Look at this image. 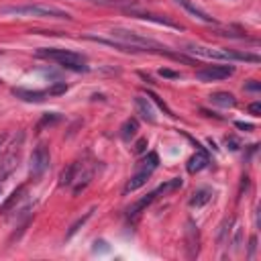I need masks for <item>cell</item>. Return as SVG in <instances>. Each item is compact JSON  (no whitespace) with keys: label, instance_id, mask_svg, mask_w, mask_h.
I'll list each match as a JSON object with an SVG mask.
<instances>
[{"label":"cell","instance_id":"cell-1","mask_svg":"<svg viewBox=\"0 0 261 261\" xmlns=\"http://www.w3.org/2000/svg\"><path fill=\"white\" fill-rule=\"evenodd\" d=\"M186 51L192 56L217 60V62H251V64L261 62L259 56H253V54H241V51H231V49H215V47H204V45H190Z\"/></svg>","mask_w":261,"mask_h":261},{"label":"cell","instance_id":"cell-2","mask_svg":"<svg viewBox=\"0 0 261 261\" xmlns=\"http://www.w3.org/2000/svg\"><path fill=\"white\" fill-rule=\"evenodd\" d=\"M23 145H25V133L19 131L17 135H13L11 143L0 151V182L7 180L19 166L21 162V153H23Z\"/></svg>","mask_w":261,"mask_h":261},{"label":"cell","instance_id":"cell-3","mask_svg":"<svg viewBox=\"0 0 261 261\" xmlns=\"http://www.w3.org/2000/svg\"><path fill=\"white\" fill-rule=\"evenodd\" d=\"M3 13L17 15V17H37V19H70V13L47 7V5H19V7H5Z\"/></svg>","mask_w":261,"mask_h":261},{"label":"cell","instance_id":"cell-4","mask_svg":"<svg viewBox=\"0 0 261 261\" xmlns=\"http://www.w3.org/2000/svg\"><path fill=\"white\" fill-rule=\"evenodd\" d=\"M111 35H113V39L125 43L131 51H166V47H162L158 41L143 37V35L129 31V29H113Z\"/></svg>","mask_w":261,"mask_h":261},{"label":"cell","instance_id":"cell-5","mask_svg":"<svg viewBox=\"0 0 261 261\" xmlns=\"http://www.w3.org/2000/svg\"><path fill=\"white\" fill-rule=\"evenodd\" d=\"M39 58H45V60H51L56 62L68 70H76V72H86V62L80 54H74L70 49H39L37 51Z\"/></svg>","mask_w":261,"mask_h":261},{"label":"cell","instance_id":"cell-6","mask_svg":"<svg viewBox=\"0 0 261 261\" xmlns=\"http://www.w3.org/2000/svg\"><path fill=\"white\" fill-rule=\"evenodd\" d=\"M49 164H51L49 149L45 145H37L35 151H33V155H31V178L33 180L41 178L49 170Z\"/></svg>","mask_w":261,"mask_h":261},{"label":"cell","instance_id":"cell-7","mask_svg":"<svg viewBox=\"0 0 261 261\" xmlns=\"http://www.w3.org/2000/svg\"><path fill=\"white\" fill-rule=\"evenodd\" d=\"M233 74H235L233 66H208L204 70H198L196 78L200 82H219V80H225V78H229Z\"/></svg>","mask_w":261,"mask_h":261},{"label":"cell","instance_id":"cell-8","mask_svg":"<svg viewBox=\"0 0 261 261\" xmlns=\"http://www.w3.org/2000/svg\"><path fill=\"white\" fill-rule=\"evenodd\" d=\"M186 247H188V259H196L198 257V251H200V233H198V227L192 219H188L186 223Z\"/></svg>","mask_w":261,"mask_h":261},{"label":"cell","instance_id":"cell-9","mask_svg":"<svg viewBox=\"0 0 261 261\" xmlns=\"http://www.w3.org/2000/svg\"><path fill=\"white\" fill-rule=\"evenodd\" d=\"M92 176H94V168L90 166V164H80V170H78V176H76V180H74V194H80L88 184H90V180H92Z\"/></svg>","mask_w":261,"mask_h":261},{"label":"cell","instance_id":"cell-10","mask_svg":"<svg viewBox=\"0 0 261 261\" xmlns=\"http://www.w3.org/2000/svg\"><path fill=\"white\" fill-rule=\"evenodd\" d=\"M135 109H137L139 117L145 119L147 123H155V121H158V117H155V109H153V104H151L149 98L137 96V98H135Z\"/></svg>","mask_w":261,"mask_h":261},{"label":"cell","instance_id":"cell-11","mask_svg":"<svg viewBox=\"0 0 261 261\" xmlns=\"http://www.w3.org/2000/svg\"><path fill=\"white\" fill-rule=\"evenodd\" d=\"M176 3H178V5H182V7H184V9H186L194 19H198V21H202V23H206V25H213V23H215V19H213L211 15H206L200 7H196V5L192 3V0H176Z\"/></svg>","mask_w":261,"mask_h":261},{"label":"cell","instance_id":"cell-12","mask_svg":"<svg viewBox=\"0 0 261 261\" xmlns=\"http://www.w3.org/2000/svg\"><path fill=\"white\" fill-rule=\"evenodd\" d=\"M208 164H211V160H208V153L204 149H198V153L192 155L190 162H188V172L190 174H198L204 168H208Z\"/></svg>","mask_w":261,"mask_h":261},{"label":"cell","instance_id":"cell-13","mask_svg":"<svg viewBox=\"0 0 261 261\" xmlns=\"http://www.w3.org/2000/svg\"><path fill=\"white\" fill-rule=\"evenodd\" d=\"M25 192H27V186H25V184H23V186H19V188H17V190H15V192H13V194H11V196L5 200V204L0 206V215H7V213H11L13 208H15V206L21 202V198L25 196Z\"/></svg>","mask_w":261,"mask_h":261},{"label":"cell","instance_id":"cell-14","mask_svg":"<svg viewBox=\"0 0 261 261\" xmlns=\"http://www.w3.org/2000/svg\"><path fill=\"white\" fill-rule=\"evenodd\" d=\"M151 174H153V172H149V170H137V174L127 182L125 192H135V190H139L141 186H145L147 180L151 178Z\"/></svg>","mask_w":261,"mask_h":261},{"label":"cell","instance_id":"cell-15","mask_svg":"<svg viewBox=\"0 0 261 261\" xmlns=\"http://www.w3.org/2000/svg\"><path fill=\"white\" fill-rule=\"evenodd\" d=\"M211 102L223 109H233L237 104V98L231 92H215V94H211Z\"/></svg>","mask_w":261,"mask_h":261},{"label":"cell","instance_id":"cell-16","mask_svg":"<svg viewBox=\"0 0 261 261\" xmlns=\"http://www.w3.org/2000/svg\"><path fill=\"white\" fill-rule=\"evenodd\" d=\"M211 200H213V190H208V188H200V190H196V192L192 194V198H190V206H192V208H200V206L208 204Z\"/></svg>","mask_w":261,"mask_h":261},{"label":"cell","instance_id":"cell-17","mask_svg":"<svg viewBox=\"0 0 261 261\" xmlns=\"http://www.w3.org/2000/svg\"><path fill=\"white\" fill-rule=\"evenodd\" d=\"M153 200H155V194H147L145 198H141L139 202H135V204H133V206L129 208V211H127L129 219H137V217H139V215H141V213L145 211V208H147V206H149V204H151Z\"/></svg>","mask_w":261,"mask_h":261},{"label":"cell","instance_id":"cell-18","mask_svg":"<svg viewBox=\"0 0 261 261\" xmlns=\"http://www.w3.org/2000/svg\"><path fill=\"white\" fill-rule=\"evenodd\" d=\"M13 94L19 96V98H23V100H27V102H41V100L47 96V92H39V90H23V88H15Z\"/></svg>","mask_w":261,"mask_h":261},{"label":"cell","instance_id":"cell-19","mask_svg":"<svg viewBox=\"0 0 261 261\" xmlns=\"http://www.w3.org/2000/svg\"><path fill=\"white\" fill-rule=\"evenodd\" d=\"M78 170H80V162L70 164V168L64 170L62 176H60V186H62V188H64V186H72L74 180H76V176H78Z\"/></svg>","mask_w":261,"mask_h":261},{"label":"cell","instance_id":"cell-20","mask_svg":"<svg viewBox=\"0 0 261 261\" xmlns=\"http://www.w3.org/2000/svg\"><path fill=\"white\" fill-rule=\"evenodd\" d=\"M137 131H139V121L137 119H127L123 123V127H121V137L125 141H131L137 135Z\"/></svg>","mask_w":261,"mask_h":261},{"label":"cell","instance_id":"cell-21","mask_svg":"<svg viewBox=\"0 0 261 261\" xmlns=\"http://www.w3.org/2000/svg\"><path fill=\"white\" fill-rule=\"evenodd\" d=\"M133 17H137V19H145V21H153V23H160V25H166V27H172V29H180V25H176V23H172V21H168V19H162V17H158V15H149V13H131Z\"/></svg>","mask_w":261,"mask_h":261},{"label":"cell","instance_id":"cell-22","mask_svg":"<svg viewBox=\"0 0 261 261\" xmlns=\"http://www.w3.org/2000/svg\"><path fill=\"white\" fill-rule=\"evenodd\" d=\"M178 188H182V180L180 178H174V180H170V182H166V184H162L158 190H155L153 194H155V198L158 196H166V194H170V192H174V190H178Z\"/></svg>","mask_w":261,"mask_h":261},{"label":"cell","instance_id":"cell-23","mask_svg":"<svg viewBox=\"0 0 261 261\" xmlns=\"http://www.w3.org/2000/svg\"><path fill=\"white\" fill-rule=\"evenodd\" d=\"M158 166H160V158H158V153H149L145 160H141V162H139L137 170H149V172H153Z\"/></svg>","mask_w":261,"mask_h":261},{"label":"cell","instance_id":"cell-24","mask_svg":"<svg viewBox=\"0 0 261 261\" xmlns=\"http://www.w3.org/2000/svg\"><path fill=\"white\" fill-rule=\"evenodd\" d=\"M60 121H62V115H58V113H47V115H43V119L39 121L37 131H41V129H45V127H51V125H56V123H60Z\"/></svg>","mask_w":261,"mask_h":261},{"label":"cell","instance_id":"cell-25","mask_svg":"<svg viewBox=\"0 0 261 261\" xmlns=\"http://www.w3.org/2000/svg\"><path fill=\"white\" fill-rule=\"evenodd\" d=\"M92 215H94V208H90V211H88L84 217H80V219H78V221H76V223L70 227V231H68V239H72V237H74V235H76V233H78V231H80V229L86 225V221H88Z\"/></svg>","mask_w":261,"mask_h":261},{"label":"cell","instance_id":"cell-26","mask_svg":"<svg viewBox=\"0 0 261 261\" xmlns=\"http://www.w3.org/2000/svg\"><path fill=\"white\" fill-rule=\"evenodd\" d=\"M231 219L229 221H225L223 225H221V231H219V245H225L227 241H229V237H227V233H229V227H231Z\"/></svg>","mask_w":261,"mask_h":261},{"label":"cell","instance_id":"cell-27","mask_svg":"<svg viewBox=\"0 0 261 261\" xmlns=\"http://www.w3.org/2000/svg\"><path fill=\"white\" fill-rule=\"evenodd\" d=\"M66 90H68V86H66V84H56L54 88H49V90H47V94H49V96H60V94H64Z\"/></svg>","mask_w":261,"mask_h":261},{"label":"cell","instance_id":"cell-28","mask_svg":"<svg viewBox=\"0 0 261 261\" xmlns=\"http://www.w3.org/2000/svg\"><path fill=\"white\" fill-rule=\"evenodd\" d=\"M233 245H235V249H241V245H243V231H241V227H237V229H235Z\"/></svg>","mask_w":261,"mask_h":261},{"label":"cell","instance_id":"cell-29","mask_svg":"<svg viewBox=\"0 0 261 261\" xmlns=\"http://www.w3.org/2000/svg\"><path fill=\"white\" fill-rule=\"evenodd\" d=\"M149 98H151L153 102H158V104H160V109H164V111H166V115H170V117H174V115H172V111H170V109L166 107V102H164V100H162L160 96H155V94H149Z\"/></svg>","mask_w":261,"mask_h":261},{"label":"cell","instance_id":"cell-30","mask_svg":"<svg viewBox=\"0 0 261 261\" xmlns=\"http://www.w3.org/2000/svg\"><path fill=\"white\" fill-rule=\"evenodd\" d=\"M147 151V139H139L135 143V153H145Z\"/></svg>","mask_w":261,"mask_h":261},{"label":"cell","instance_id":"cell-31","mask_svg":"<svg viewBox=\"0 0 261 261\" xmlns=\"http://www.w3.org/2000/svg\"><path fill=\"white\" fill-rule=\"evenodd\" d=\"M249 113H251L253 117H259V115H261V102H253V104H249Z\"/></svg>","mask_w":261,"mask_h":261},{"label":"cell","instance_id":"cell-32","mask_svg":"<svg viewBox=\"0 0 261 261\" xmlns=\"http://www.w3.org/2000/svg\"><path fill=\"white\" fill-rule=\"evenodd\" d=\"M160 74H162L164 78H172V80H178V78H180V74H178V72H172V70H162Z\"/></svg>","mask_w":261,"mask_h":261},{"label":"cell","instance_id":"cell-33","mask_svg":"<svg viewBox=\"0 0 261 261\" xmlns=\"http://www.w3.org/2000/svg\"><path fill=\"white\" fill-rule=\"evenodd\" d=\"M255 247H257V237L253 235V237L249 239V257H253V253H255Z\"/></svg>","mask_w":261,"mask_h":261},{"label":"cell","instance_id":"cell-34","mask_svg":"<svg viewBox=\"0 0 261 261\" xmlns=\"http://www.w3.org/2000/svg\"><path fill=\"white\" fill-rule=\"evenodd\" d=\"M261 88V84L259 82H255V80H251L249 84H245V90H253V92H257Z\"/></svg>","mask_w":261,"mask_h":261},{"label":"cell","instance_id":"cell-35","mask_svg":"<svg viewBox=\"0 0 261 261\" xmlns=\"http://www.w3.org/2000/svg\"><path fill=\"white\" fill-rule=\"evenodd\" d=\"M235 127L241 129V131H253V125H251V123H241V121H239V123H235Z\"/></svg>","mask_w":261,"mask_h":261},{"label":"cell","instance_id":"cell-36","mask_svg":"<svg viewBox=\"0 0 261 261\" xmlns=\"http://www.w3.org/2000/svg\"><path fill=\"white\" fill-rule=\"evenodd\" d=\"M227 145H231V149H233V151H237V149H239V143H237V139H233V137H227Z\"/></svg>","mask_w":261,"mask_h":261},{"label":"cell","instance_id":"cell-37","mask_svg":"<svg viewBox=\"0 0 261 261\" xmlns=\"http://www.w3.org/2000/svg\"><path fill=\"white\" fill-rule=\"evenodd\" d=\"M5 141H7V137H5V135H0V147L5 145Z\"/></svg>","mask_w":261,"mask_h":261}]
</instances>
